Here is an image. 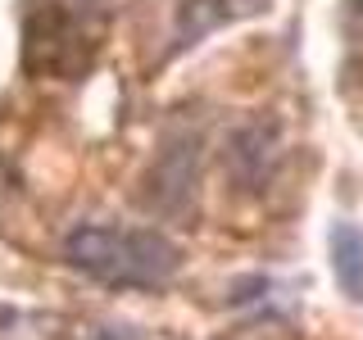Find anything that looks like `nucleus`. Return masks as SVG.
I'll return each instance as SVG.
<instances>
[{
  "mask_svg": "<svg viewBox=\"0 0 363 340\" xmlns=\"http://www.w3.org/2000/svg\"><path fill=\"white\" fill-rule=\"evenodd\" d=\"M332 272L350 300H363V232L354 222L332 227Z\"/></svg>",
  "mask_w": 363,
  "mask_h": 340,
  "instance_id": "obj_2",
  "label": "nucleus"
},
{
  "mask_svg": "<svg viewBox=\"0 0 363 340\" xmlns=\"http://www.w3.org/2000/svg\"><path fill=\"white\" fill-rule=\"evenodd\" d=\"M68 264L86 277L105 281V286H123V290H155L182 268V249L159 232L145 227H77L64 241Z\"/></svg>",
  "mask_w": 363,
  "mask_h": 340,
  "instance_id": "obj_1",
  "label": "nucleus"
}]
</instances>
